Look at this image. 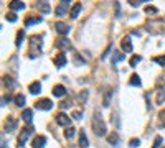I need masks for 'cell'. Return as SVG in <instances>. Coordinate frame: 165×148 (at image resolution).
<instances>
[{
	"instance_id": "1",
	"label": "cell",
	"mask_w": 165,
	"mask_h": 148,
	"mask_svg": "<svg viewBox=\"0 0 165 148\" xmlns=\"http://www.w3.org/2000/svg\"><path fill=\"white\" fill-rule=\"evenodd\" d=\"M93 130L97 137H104V135L108 133V127H106L104 120L101 119V114H97V112L94 114V117H93Z\"/></svg>"
},
{
	"instance_id": "2",
	"label": "cell",
	"mask_w": 165,
	"mask_h": 148,
	"mask_svg": "<svg viewBox=\"0 0 165 148\" xmlns=\"http://www.w3.org/2000/svg\"><path fill=\"white\" fill-rule=\"evenodd\" d=\"M41 45H43V38L40 35H35V36L30 38V49H32L30 58H36L40 53H41Z\"/></svg>"
},
{
	"instance_id": "3",
	"label": "cell",
	"mask_w": 165,
	"mask_h": 148,
	"mask_svg": "<svg viewBox=\"0 0 165 148\" xmlns=\"http://www.w3.org/2000/svg\"><path fill=\"white\" fill-rule=\"evenodd\" d=\"M33 130H35V128H33L32 125H28V127H25L20 132V135H18V148H22L23 145L27 143V140H28V137L33 133Z\"/></svg>"
},
{
	"instance_id": "4",
	"label": "cell",
	"mask_w": 165,
	"mask_h": 148,
	"mask_svg": "<svg viewBox=\"0 0 165 148\" xmlns=\"http://www.w3.org/2000/svg\"><path fill=\"white\" fill-rule=\"evenodd\" d=\"M71 4V0H61V4L56 7V12L55 13L58 15V17H63V15H66V12H69L68 10V5Z\"/></svg>"
},
{
	"instance_id": "5",
	"label": "cell",
	"mask_w": 165,
	"mask_h": 148,
	"mask_svg": "<svg viewBox=\"0 0 165 148\" xmlns=\"http://www.w3.org/2000/svg\"><path fill=\"white\" fill-rule=\"evenodd\" d=\"M35 107L40 110H50V109H53V102L50 99H40L38 102L35 104Z\"/></svg>"
},
{
	"instance_id": "6",
	"label": "cell",
	"mask_w": 165,
	"mask_h": 148,
	"mask_svg": "<svg viewBox=\"0 0 165 148\" xmlns=\"http://www.w3.org/2000/svg\"><path fill=\"white\" fill-rule=\"evenodd\" d=\"M56 123L58 125H63V127H68L69 123H71V119L66 114L60 112V114H56Z\"/></svg>"
},
{
	"instance_id": "7",
	"label": "cell",
	"mask_w": 165,
	"mask_h": 148,
	"mask_svg": "<svg viewBox=\"0 0 165 148\" xmlns=\"http://www.w3.org/2000/svg\"><path fill=\"white\" fill-rule=\"evenodd\" d=\"M45 145H46V137H43V135L35 137V138H33V141H32V147L33 148H43Z\"/></svg>"
},
{
	"instance_id": "8",
	"label": "cell",
	"mask_w": 165,
	"mask_h": 148,
	"mask_svg": "<svg viewBox=\"0 0 165 148\" xmlns=\"http://www.w3.org/2000/svg\"><path fill=\"white\" fill-rule=\"evenodd\" d=\"M8 8H10L12 12H20L25 8V4H23L22 0H12L10 4H8Z\"/></svg>"
},
{
	"instance_id": "9",
	"label": "cell",
	"mask_w": 165,
	"mask_h": 148,
	"mask_svg": "<svg viewBox=\"0 0 165 148\" xmlns=\"http://www.w3.org/2000/svg\"><path fill=\"white\" fill-rule=\"evenodd\" d=\"M36 7H38V10L41 12V13H50V10H51L50 4H48V0H38Z\"/></svg>"
},
{
	"instance_id": "10",
	"label": "cell",
	"mask_w": 165,
	"mask_h": 148,
	"mask_svg": "<svg viewBox=\"0 0 165 148\" xmlns=\"http://www.w3.org/2000/svg\"><path fill=\"white\" fill-rule=\"evenodd\" d=\"M56 45L60 46L61 49H66V51H68V49H71L73 48V45H71V41H69L68 38H60L56 41Z\"/></svg>"
},
{
	"instance_id": "11",
	"label": "cell",
	"mask_w": 165,
	"mask_h": 148,
	"mask_svg": "<svg viewBox=\"0 0 165 148\" xmlns=\"http://www.w3.org/2000/svg\"><path fill=\"white\" fill-rule=\"evenodd\" d=\"M121 48H122V51H126V53H130V51H132V43H130L129 36H126V38L121 41Z\"/></svg>"
},
{
	"instance_id": "12",
	"label": "cell",
	"mask_w": 165,
	"mask_h": 148,
	"mask_svg": "<svg viewBox=\"0 0 165 148\" xmlns=\"http://www.w3.org/2000/svg\"><path fill=\"white\" fill-rule=\"evenodd\" d=\"M69 25H66V23H61V21H58L56 23V32L60 33V35H68L69 33Z\"/></svg>"
},
{
	"instance_id": "13",
	"label": "cell",
	"mask_w": 165,
	"mask_h": 148,
	"mask_svg": "<svg viewBox=\"0 0 165 148\" xmlns=\"http://www.w3.org/2000/svg\"><path fill=\"white\" fill-rule=\"evenodd\" d=\"M79 147H81V148H88V147H89V140H88L86 132H84V130L79 132Z\"/></svg>"
},
{
	"instance_id": "14",
	"label": "cell",
	"mask_w": 165,
	"mask_h": 148,
	"mask_svg": "<svg viewBox=\"0 0 165 148\" xmlns=\"http://www.w3.org/2000/svg\"><path fill=\"white\" fill-rule=\"evenodd\" d=\"M15 128H17V120H15L13 117H8L7 122H5V130H7V132H13Z\"/></svg>"
},
{
	"instance_id": "15",
	"label": "cell",
	"mask_w": 165,
	"mask_h": 148,
	"mask_svg": "<svg viewBox=\"0 0 165 148\" xmlns=\"http://www.w3.org/2000/svg\"><path fill=\"white\" fill-rule=\"evenodd\" d=\"M81 10H82V5L78 2V4H74V7L69 10V17H71L73 20H74V18H78V15H79V12H81Z\"/></svg>"
},
{
	"instance_id": "16",
	"label": "cell",
	"mask_w": 165,
	"mask_h": 148,
	"mask_svg": "<svg viewBox=\"0 0 165 148\" xmlns=\"http://www.w3.org/2000/svg\"><path fill=\"white\" fill-rule=\"evenodd\" d=\"M55 64H56V67H63L66 64V54L65 53H60L56 58H55Z\"/></svg>"
},
{
	"instance_id": "17",
	"label": "cell",
	"mask_w": 165,
	"mask_h": 148,
	"mask_svg": "<svg viewBox=\"0 0 165 148\" xmlns=\"http://www.w3.org/2000/svg\"><path fill=\"white\" fill-rule=\"evenodd\" d=\"M53 95L55 97H63V95H66L65 86H55L53 87Z\"/></svg>"
},
{
	"instance_id": "18",
	"label": "cell",
	"mask_w": 165,
	"mask_h": 148,
	"mask_svg": "<svg viewBox=\"0 0 165 148\" xmlns=\"http://www.w3.org/2000/svg\"><path fill=\"white\" fill-rule=\"evenodd\" d=\"M22 119L25 120V122L30 123V122H32V119H33V110L32 109H25L22 112Z\"/></svg>"
},
{
	"instance_id": "19",
	"label": "cell",
	"mask_w": 165,
	"mask_h": 148,
	"mask_svg": "<svg viewBox=\"0 0 165 148\" xmlns=\"http://www.w3.org/2000/svg\"><path fill=\"white\" fill-rule=\"evenodd\" d=\"M30 92H32V94H40V92H41V84H40L38 81L30 84Z\"/></svg>"
},
{
	"instance_id": "20",
	"label": "cell",
	"mask_w": 165,
	"mask_h": 148,
	"mask_svg": "<svg viewBox=\"0 0 165 148\" xmlns=\"http://www.w3.org/2000/svg\"><path fill=\"white\" fill-rule=\"evenodd\" d=\"M165 100V89H158L157 91V99H155V102L160 106V104H164Z\"/></svg>"
},
{
	"instance_id": "21",
	"label": "cell",
	"mask_w": 165,
	"mask_h": 148,
	"mask_svg": "<svg viewBox=\"0 0 165 148\" xmlns=\"http://www.w3.org/2000/svg\"><path fill=\"white\" fill-rule=\"evenodd\" d=\"M126 59V54L121 53V51H114V56H112V64H116L117 61H122Z\"/></svg>"
},
{
	"instance_id": "22",
	"label": "cell",
	"mask_w": 165,
	"mask_h": 148,
	"mask_svg": "<svg viewBox=\"0 0 165 148\" xmlns=\"http://www.w3.org/2000/svg\"><path fill=\"white\" fill-rule=\"evenodd\" d=\"M40 21H41V17H28L25 20V25L27 26H32L33 23H40Z\"/></svg>"
},
{
	"instance_id": "23",
	"label": "cell",
	"mask_w": 165,
	"mask_h": 148,
	"mask_svg": "<svg viewBox=\"0 0 165 148\" xmlns=\"http://www.w3.org/2000/svg\"><path fill=\"white\" fill-rule=\"evenodd\" d=\"M140 61H142V56H139V54H134V56H132V58H130V61H129V64H130V66H132V67H136V66H137V64H139V63H140Z\"/></svg>"
},
{
	"instance_id": "24",
	"label": "cell",
	"mask_w": 165,
	"mask_h": 148,
	"mask_svg": "<svg viewBox=\"0 0 165 148\" xmlns=\"http://www.w3.org/2000/svg\"><path fill=\"white\" fill-rule=\"evenodd\" d=\"M108 141H109V143H111V145H114V147H117V145H119V143H117V141H119V135L114 132V133H112V135H109Z\"/></svg>"
},
{
	"instance_id": "25",
	"label": "cell",
	"mask_w": 165,
	"mask_h": 148,
	"mask_svg": "<svg viewBox=\"0 0 165 148\" xmlns=\"http://www.w3.org/2000/svg\"><path fill=\"white\" fill-rule=\"evenodd\" d=\"M74 133H76V128L74 127H69V128H66V130H65V137L68 138V140H71V138L74 137Z\"/></svg>"
},
{
	"instance_id": "26",
	"label": "cell",
	"mask_w": 165,
	"mask_h": 148,
	"mask_svg": "<svg viewBox=\"0 0 165 148\" xmlns=\"http://www.w3.org/2000/svg\"><path fill=\"white\" fill-rule=\"evenodd\" d=\"M15 104H17L18 107H23V106H25V97H23L22 94L15 95Z\"/></svg>"
},
{
	"instance_id": "27",
	"label": "cell",
	"mask_w": 165,
	"mask_h": 148,
	"mask_svg": "<svg viewBox=\"0 0 165 148\" xmlns=\"http://www.w3.org/2000/svg\"><path fill=\"white\" fill-rule=\"evenodd\" d=\"M129 84H130V86H140V78L137 76V74H132V76H130Z\"/></svg>"
},
{
	"instance_id": "28",
	"label": "cell",
	"mask_w": 165,
	"mask_h": 148,
	"mask_svg": "<svg viewBox=\"0 0 165 148\" xmlns=\"http://www.w3.org/2000/svg\"><path fill=\"white\" fill-rule=\"evenodd\" d=\"M88 95H89V94H88V91H81V94L78 95L79 102H81V104H84V102L88 100Z\"/></svg>"
},
{
	"instance_id": "29",
	"label": "cell",
	"mask_w": 165,
	"mask_h": 148,
	"mask_svg": "<svg viewBox=\"0 0 165 148\" xmlns=\"http://www.w3.org/2000/svg\"><path fill=\"white\" fill-rule=\"evenodd\" d=\"M4 82H5V86H7V87H13V86H15V81L10 78V76H5Z\"/></svg>"
},
{
	"instance_id": "30",
	"label": "cell",
	"mask_w": 165,
	"mask_h": 148,
	"mask_svg": "<svg viewBox=\"0 0 165 148\" xmlns=\"http://www.w3.org/2000/svg\"><path fill=\"white\" fill-rule=\"evenodd\" d=\"M74 63L78 64V66H82V64H86V63H84V59H82V58L79 56L78 53H74Z\"/></svg>"
},
{
	"instance_id": "31",
	"label": "cell",
	"mask_w": 165,
	"mask_h": 148,
	"mask_svg": "<svg viewBox=\"0 0 165 148\" xmlns=\"http://www.w3.org/2000/svg\"><path fill=\"white\" fill-rule=\"evenodd\" d=\"M154 63L160 64V66H165V56H155L154 58Z\"/></svg>"
},
{
	"instance_id": "32",
	"label": "cell",
	"mask_w": 165,
	"mask_h": 148,
	"mask_svg": "<svg viewBox=\"0 0 165 148\" xmlns=\"http://www.w3.org/2000/svg\"><path fill=\"white\" fill-rule=\"evenodd\" d=\"M23 35H25L23 32H18V35H17V41H15V45H17V46H20V45L23 43Z\"/></svg>"
},
{
	"instance_id": "33",
	"label": "cell",
	"mask_w": 165,
	"mask_h": 148,
	"mask_svg": "<svg viewBox=\"0 0 165 148\" xmlns=\"http://www.w3.org/2000/svg\"><path fill=\"white\" fill-rule=\"evenodd\" d=\"M5 18H7L8 21H17V15H15L13 12H10V13H7V15H5Z\"/></svg>"
},
{
	"instance_id": "34",
	"label": "cell",
	"mask_w": 165,
	"mask_h": 148,
	"mask_svg": "<svg viewBox=\"0 0 165 148\" xmlns=\"http://www.w3.org/2000/svg\"><path fill=\"white\" fill-rule=\"evenodd\" d=\"M157 8H155V7H147V8H145V13H149V15H157Z\"/></svg>"
},
{
	"instance_id": "35",
	"label": "cell",
	"mask_w": 165,
	"mask_h": 148,
	"mask_svg": "<svg viewBox=\"0 0 165 148\" xmlns=\"http://www.w3.org/2000/svg\"><path fill=\"white\" fill-rule=\"evenodd\" d=\"M111 95H112V91H109L108 94H106V97H104V102H102V106H104V107H108V106H109V99H111Z\"/></svg>"
},
{
	"instance_id": "36",
	"label": "cell",
	"mask_w": 165,
	"mask_h": 148,
	"mask_svg": "<svg viewBox=\"0 0 165 148\" xmlns=\"http://www.w3.org/2000/svg\"><path fill=\"white\" fill-rule=\"evenodd\" d=\"M129 145H130V147H132V148H137V147H139V145H140V140H139V138H132Z\"/></svg>"
},
{
	"instance_id": "37",
	"label": "cell",
	"mask_w": 165,
	"mask_h": 148,
	"mask_svg": "<svg viewBox=\"0 0 165 148\" xmlns=\"http://www.w3.org/2000/svg\"><path fill=\"white\" fill-rule=\"evenodd\" d=\"M160 145H162V137H155V143H154L152 148H158Z\"/></svg>"
},
{
	"instance_id": "38",
	"label": "cell",
	"mask_w": 165,
	"mask_h": 148,
	"mask_svg": "<svg viewBox=\"0 0 165 148\" xmlns=\"http://www.w3.org/2000/svg\"><path fill=\"white\" fill-rule=\"evenodd\" d=\"M140 2H142V0H129V4L132 5V7H139Z\"/></svg>"
},
{
	"instance_id": "39",
	"label": "cell",
	"mask_w": 165,
	"mask_h": 148,
	"mask_svg": "<svg viewBox=\"0 0 165 148\" xmlns=\"http://www.w3.org/2000/svg\"><path fill=\"white\" fill-rule=\"evenodd\" d=\"M73 117H74L76 120H81V117H82V114L79 112V110H76V112H73Z\"/></svg>"
},
{
	"instance_id": "40",
	"label": "cell",
	"mask_w": 165,
	"mask_h": 148,
	"mask_svg": "<svg viewBox=\"0 0 165 148\" xmlns=\"http://www.w3.org/2000/svg\"><path fill=\"white\" fill-rule=\"evenodd\" d=\"M116 15H117V17L121 15V8H119V4H117V2H116Z\"/></svg>"
},
{
	"instance_id": "41",
	"label": "cell",
	"mask_w": 165,
	"mask_h": 148,
	"mask_svg": "<svg viewBox=\"0 0 165 148\" xmlns=\"http://www.w3.org/2000/svg\"><path fill=\"white\" fill-rule=\"evenodd\" d=\"M2 148H7V145H5V143H2Z\"/></svg>"
},
{
	"instance_id": "42",
	"label": "cell",
	"mask_w": 165,
	"mask_h": 148,
	"mask_svg": "<svg viewBox=\"0 0 165 148\" xmlns=\"http://www.w3.org/2000/svg\"><path fill=\"white\" fill-rule=\"evenodd\" d=\"M144 2H149V0H144Z\"/></svg>"
}]
</instances>
